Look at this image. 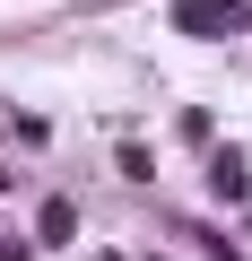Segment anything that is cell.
<instances>
[{
	"instance_id": "obj_1",
	"label": "cell",
	"mask_w": 252,
	"mask_h": 261,
	"mask_svg": "<svg viewBox=\"0 0 252 261\" xmlns=\"http://www.w3.org/2000/svg\"><path fill=\"white\" fill-rule=\"evenodd\" d=\"M174 27L183 35H235L243 27V0H174Z\"/></svg>"
},
{
	"instance_id": "obj_2",
	"label": "cell",
	"mask_w": 252,
	"mask_h": 261,
	"mask_svg": "<svg viewBox=\"0 0 252 261\" xmlns=\"http://www.w3.org/2000/svg\"><path fill=\"white\" fill-rule=\"evenodd\" d=\"M209 183H217V200H243V157H235V148H217V166H209Z\"/></svg>"
}]
</instances>
